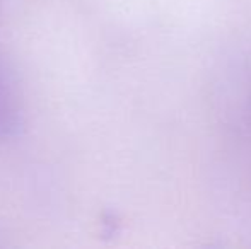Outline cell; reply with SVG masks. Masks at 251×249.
Wrapping results in <instances>:
<instances>
[{
	"mask_svg": "<svg viewBox=\"0 0 251 249\" xmlns=\"http://www.w3.org/2000/svg\"><path fill=\"white\" fill-rule=\"evenodd\" d=\"M19 125V110L7 73L0 67V136H9Z\"/></svg>",
	"mask_w": 251,
	"mask_h": 249,
	"instance_id": "cell-1",
	"label": "cell"
}]
</instances>
